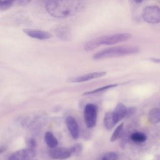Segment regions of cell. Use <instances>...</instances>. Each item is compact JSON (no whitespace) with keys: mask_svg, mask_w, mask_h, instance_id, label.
<instances>
[{"mask_svg":"<svg viewBox=\"0 0 160 160\" xmlns=\"http://www.w3.org/2000/svg\"><path fill=\"white\" fill-rule=\"evenodd\" d=\"M82 6V0H47L45 8L51 16L65 18L76 14L80 11Z\"/></svg>","mask_w":160,"mask_h":160,"instance_id":"obj_1","label":"cell"},{"mask_svg":"<svg viewBox=\"0 0 160 160\" xmlns=\"http://www.w3.org/2000/svg\"><path fill=\"white\" fill-rule=\"evenodd\" d=\"M139 51V48L135 46H119L111 47L99 51L94 54L93 59L99 60L107 58H117L134 54Z\"/></svg>","mask_w":160,"mask_h":160,"instance_id":"obj_2","label":"cell"},{"mask_svg":"<svg viewBox=\"0 0 160 160\" xmlns=\"http://www.w3.org/2000/svg\"><path fill=\"white\" fill-rule=\"evenodd\" d=\"M142 17L144 21L149 24L160 22V8L154 5L145 7L142 12Z\"/></svg>","mask_w":160,"mask_h":160,"instance_id":"obj_3","label":"cell"},{"mask_svg":"<svg viewBox=\"0 0 160 160\" xmlns=\"http://www.w3.org/2000/svg\"><path fill=\"white\" fill-rule=\"evenodd\" d=\"M98 116V108L94 104H88L84 109L85 124L88 128H92L96 126Z\"/></svg>","mask_w":160,"mask_h":160,"instance_id":"obj_4","label":"cell"},{"mask_svg":"<svg viewBox=\"0 0 160 160\" xmlns=\"http://www.w3.org/2000/svg\"><path fill=\"white\" fill-rule=\"evenodd\" d=\"M36 155L34 149L27 148L13 152L8 160H30Z\"/></svg>","mask_w":160,"mask_h":160,"instance_id":"obj_5","label":"cell"},{"mask_svg":"<svg viewBox=\"0 0 160 160\" xmlns=\"http://www.w3.org/2000/svg\"><path fill=\"white\" fill-rule=\"evenodd\" d=\"M49 154L52 159L56 160H65L72 156L69 148L57 146L51 148L49 152Z\"/></svg>","mask_w":160,"mask_h":160,"instance_id":"obj_6","label":"cell"},{"mask_svg":"<svg viewBox=\"0 0 160 160\" xmlns=\"http://www.w3.org/2000/svg\"><path fill=\"white\" fill-rule=\"evenodd\" d=\"M131 38V34L129 33H118L112 35H106L103 44L114 45L129 40Z\"/></svg>","mask_w":160,"mask_h":160,"instance_id":"obj_7","label":"cell"},{"mask_svg":"<svg viewBox=\"0 0 160 160\" xmlns=\"http://www.w3.org/2000/svg\"><path fill=\"white\" fill-rule=\"evenodd\" d=\"M65 122L71 137L74 140H77L79 137V127L77 121L73 116H68Z\"/></svg>","mask_w":160,"mask_h":160,"instance_id":"obj_8","label":"cell"},{"mask_svg":"<svg viewBox=\"0 0 160 160\" xmlns=\"http://www.w3.org/2000/svg\"><path fill=\"white\" fill-rule=\"evenodd\" d=\"M23 31L29 37L38 40H46L50 39L52 37V34L51 33L42 30L25 29L23 30Z\"/></svg>","mask_w":160,"mask_h":160,"instance_id":"obj_9","label":"cell"},{"mask_svg":"<svg viewBox=\"0 0 160 160\" xmlns=\"http://www.w3.org/2000/svg\"><path fill=\"white\" fill-rule=\"evenodd\" d=\"M106 74V71H98V72H93L88 74H86L84 75H81L79 76L75 77L70 80L72 82H82L88 81L92 79L100 78Z\"/></svg>","mask_w":160,"mask_h":160,"instance_id":"obj_10","label":"cell"},{"mask_svg":"<svg viewBox=\"0 0 160 160\" xmlns=\"http://www.w3.org/2000/svg\"><path fill=\"white\" fill-rule=\"evenodd\" d=\"M127 111L128 108L124 104L122 103H118L114 109L112 111H111L112 118L116 124L119 122L124 118L126 117Z\"/></svg>","mask_w":160,"mask_h":160,"instance_id":"obj_11","label":"cell"},{"mask_svg":"<svg viewBox=\"0 0 160 160\" xmlns=\"http://www.w3.org/2000/svg\"><path fill=\"white\" fill-rule=\"evenodd\" d=\"M56 36L63 41H68L71 39V32L69 27L63 26L58 27L54 31Z\"/></svg>","mask_w":160,"mask_h":160,"instance_id":"obj_12","label":"cell"},{"mask_svg":"<svg viewBox=\"0 0 160 160\" xmlns=\"http://www.w3.org/2000/svg\"><path fill=\"white\" fill-rule=\"evenodd\" d=\"M106 35L101 36L98 38H96L93 39H91L88 42L84 45V49L86 51H91L96 48L99 47L101 45L103 44Z\"/></svg>","mask_w":160,"mask_h":160,"instance_id":"obj_13","label":"cell"},{"mask_svg":"<svg viewBox=\"0 0 160 160\" xmlns=\"http://www.w3.org/2000/svg\"><path fill=\"white\" fill-rule=\"evenodd\" d=\"M44 141L47 146L51 148L56 147L58 144V141L54 135V134L51 131H48L44 135Z\"/></svg>","mask_w":160,"mask_h":160,"instance_id":"obj_14","label":"cell"},{"mask_svg":"<svg viewBox=\"0 0 160 160\" xmlns=\"http://www.w3.org/2000/svg\"><path fill=\"white\" fill-rule=\"evenodd\" d=\"M148 118L151 124H157L160 122V109L153 108L148 113Z\"/></svg>","mask_w":160,"mask_h":160,"instance_id":"obj_15","label":"cell"},{"mask_svg":"<svg viewBox=\"0 0 160 160\" xmlns=\"http://www.w3.org/2000/svg\"><path fill=\"white\" fill-rule=\"evenodd\" d=\"M116 124L115 123L114 119L112 118V112L109 111L105 114L104 118V126L107 130H111L115 126Z\"/></svg>","mask_w":160,"mask_h":160,"instance_id":"obj_16","label":"cell"},{"mask_svg":"<svg viewBox=\"0 0 160 160\" xmlns=\"http://www.w3.org/2000/svg\"><path fill=\"white\" fill-rule=\"evenodd\" d=\"M123 127H124V124L121 122L116 128V129H114L113 133L111 136V138H110L111 142H114L115 141L118 140L119 138H121L123 133Z\"/></svg>","mask_w":160,"mask_h":160,"instance_id":"obj_17","label":"cell"},{"mask_svg":"<svg viewBox=\"0 0 160 160\" xmlns=\"http://www.w3.org/2000/svg\"><path fill=\"white\" fill-rule=\"evenodd\" d=\"M130 138L135 143H142L146 140L147 137L143 132H134L131 134Z\"/></svg>","mask_w":160,"mask_h":160,"instance_id":"obj_18","label":"cell"},{"mask_svg":"<svg viewBox=\"0 0 160 160\" xmlns=\"http://www.w3.org/2000/svg\"><path fill=\"white\" fill-rule=\"evenodd\" d=\"M118 85H119L118 84H112L106 85V86H102V87L96 88V89H94V90L86 92L83 93L82 95H83V96H85V95H90V94H94L101 92L105 91H106V90H108V89H111V88H116V87L118 86Z\"/></svg>","mask_w":160,"mask_h":160,"instance_id":"obj_19","label":"cell"},{"mask_svg":"<svg viewBox=\"0 0 160 160\" xmlns=\"http://www.w3.org/2000/svg\"><path fill=\"white\" fill-rule=\"evenodd\" d=\"M118 155L116 152L113 151H109L105 152L102 155L100 160H118Z\"/></svg>","mask_w":160,"mask_h":160,"instance_id":"obj_20","label":"cell"},{"mask_svg":"<svg viewBox=\"0 0 160 160\" xmlns=\"http://www.w3.org/2000/svg\"><path fill=\"white\" fill-rule=\"evenodd\" d=\"M17 0H0V9L6 10L9 8Z\"/></svg>","mask_w":160,"mask_h":160,"instance_id":"obj_21","label":"cell"},{"mask_svg":"<svg viewBox=\"0 0 160 160\" xmlns=\"http://www.w3.org/2000/svg\"><path fill=\"white\" fill-rule=\"evenodd\" d=\"M69 149L71 152V154L76 156L81 153V152L82 149V146L81 144H74V146H72V147H71Z\"/></svg>","mask_w":160,"mask_h":160,"instance_id":"obj_22","label":"cell"},{"mask_svg":"<svg viewBox=\"0 0 160 160\" xmlns=\"http://www.w3.org/2000/svg\"><path fill=\"white\" fill-rule=\"evenodd\" d=\"M27 145L28 148L34 149L36 146V141L34 138H29L27 141Z\"/></svg>","mask_w":160,"mask_h":160,"instance_id":"obj_23","label":"cell"},{"mask_svg":"<svg viewBox=\"0 0 160 160\" xmlns=\"http://www.w3.org/2000/svg\"><path fill=\"white\" fill-rule=\"evenodd\" d=\"M17 1L19 4L26 5V4H28L31 1V0H17Z\"/></svg>","mask_w":160,"mask_h":160,"instance_id":"obj_24","label":"cell"},{"mask_svg":"<svg viewBox=\"0 0 160 160\" xmlns=\"http://www.w3.org/2000/svg\"><path fill=\"white\" fill-rule=\"evenodd\" d=\"M149 60L151 61H152V62H156V63H160V58H149Z\"/></svg>","mask_w":160,"mask_h":160,"instance_id":"obj_25","label":"cell"},{"mask_svg":"<svg viewBox=\"0 0 160 160\" xmlns=\"http://www.w3.org/2000/svg\"><path fill=\"white\" fill-rule=\"evenodd\" d=\"M6 150V147L5 146H0V154L3 153Z\"/></svg>","mask_w":160,"mask_h":160,"instance_id":"obj_26","label":"cell"},{"mask_svg":"<svg viewBox=\"0 0 160 160\" xmlns=\"http://www.w3.org/2000/svg\"><path fill=\"white\" fill-rule=\"evenodd\" d=\"M136 3H141L142 1H143V0H134Z\"/></svg>","mask_w":160,"mask_h":160,"instance_id":"obj_27","label":"cell"},{"mask_svg":"<svg viewBox=\"0 0 160 160\" xmlns=\"http://www.w3.org/2000/svg\"><path fill=\"white\" fill-rule=\"evenodd\" d=\"M156 160H160V159H156Z\"/></svg>","mask_w":160,"mask_h":160,"instance_id":"obj_28","label":"cell"}]
</instances>
